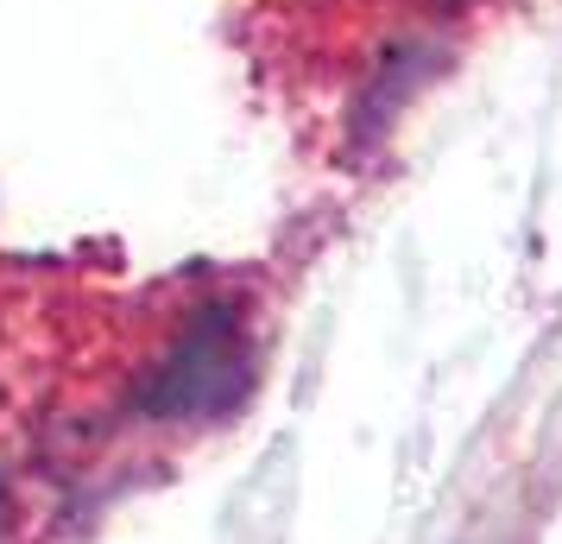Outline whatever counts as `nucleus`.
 <instances>
[{"label":"nucleus","mask_w":562,"mask_h":544,"mask_svg":"<svg viewBox=\"0 0 562 544\" xmlns=\"http://www.w3.org/2000/svg\"><path fill=\"white\" fill-rule=\"evenodd\" d=\"M254 355H247V323L234 304H203L183 323V336L165 348L153 380L139 392V412L158 424H190V418H222L247 392Z\"/></svg>","instance_id":"nucleus-1"},{"label":"nucleus","mask_w":562,"mask_h":544,"mask_svg":"<svg viewBox=\"0 0 562 544\" xmlns=\"http://www.w3.org/2000/svg\"><path fill=\"white\" fill-rule=\"evenodd\" d=\"M0 519H7V493H0Z\"/></svg>","instance_id":"nucleus-2"}]
</instances>
